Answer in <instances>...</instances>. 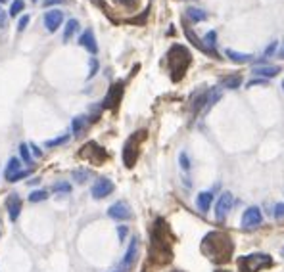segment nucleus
Returning a JSON list of instances; mask_svg holds the SVG:
<instances>
[{"label":"nucleus","mask_w":284,"mask_h":272,"mask_svg":"<svg viewBox=\"0 0 284 272\" xmlns=\"http://www.w3.org/2000/svg\"><path fill=\"white\" fill-rule=\"evenodd\" d=\"M233 239L225 232H209L202 241V251L213 263H226L233 255Z\"/></svg>","instance_id":"f257e3e1"},{"label":"nucleus","mask_w":284,"mask_h":272,"mask_svg":"<svg viewBox=\"0 0 284 272\" xmlns=\"http://www.w3.org/2000/svg\"><path fill=\"white\" fill-rule=\"evenodd\" d=\"M192 56H190V50L183 46V44H173L167 52V64L169 71H171V79L173 81H181L186 73V69L190 67Z\"/></svg>","instance_id":"f03ea898"},{"label":"nucleus","mask_w":284,"mask_h":272,"mask_svg":"<svg viewBox=\"0 0 284 272\" xmlns=\"http://www.w3.org/2000/svg\"><path fill=\"white\" fill-rule=\"evenodd\" d=\"M273 259L267 253H250L238 259V266L242 272H259L265 266H271Z\"/></svg>","instance_id":"7ed1b4c3"},{"label":"nucleus","mask_w":284,"mask_h":272,"mask_svg":"<svg viewBox=\"0 0 284 272\" xmlns=\"http://www.w3.org/2000/svg\"><path fill=\"white\" fill-rule=\"evenodd\" d=\"M146 138V131H138L134 132L133 136H129L125 142V146H123V163L127 167H133L136 163V159H138V152H140V142Z\"/></svg>","instance_id":"20e7f679"},{"label":"nucleus","mask_w":284,"mask_h":272,"mask_svg":"<svg viewBox=\"0 0 284 272\" xmlns=\"http://www.w3.org/2000/svg\"><path fill=\"white\" fill-rule=\"evenodd\" d=\"M81 157H84V159L92 161L94 165H102V163L106 161L108 154H106V149L100 148L96 142H89V144H87V146L81 149Z\"/></svg>","instance_id":"39448f33"},{"label":"nucleus","mask_w":284,"mask_h":272,"mask_svg":"<svg viewBox=\"0 0 284 272\" xmlns=\"http://www.w3.org/2000/svg\"><path fill=\"white\" fill-rule=\"evenodd\" d=\"M233 203H234V198H233V194H231V192L221 194V198L217 199V205H215V219H217L219 223H221V221H225L226 215L231 213Z\"/></svg>","instance_id":"423d86ee"},{"label":"nucleus","mask_w":284,"mask_h":272,"mask_svg":"<svg viewBox=\"0 0 284 272\" xmlns=\"http://www.w3.org/2000/svg\"><path fill=\"white\" fill-rule=\"evenodd\" d=\"M111 192H113V182L109 180V178H98V180L92 184V190H91V194L94 199L108 198Z\"/></svg>","instance_id":"0eeeda50"},{"label":"nucleus","mask_w":284,"mask_h":272,"mask_svg":"<svg viewBox=\"0 0 284 272\" xmlns=\"http://www.w3.org/2000/svg\"><path fill=\"white\" fill-rule=\"evenodd\" d=\"M263 221V215L259 211V207H248L242 215V226L244 228H258Z\"/></svg>","instance_id":"6e6552de"},{"label":"nucleus","mask_w":284,"mask_h":272,"mask_svg":"<svg viewBox=\"0 0 284 272\" xmlns=\"http://www.w3.org/2000/svg\"><path fill=\"white\" fill-rule=\"evenodd\" d=\"M62 21H64V12H62V10L54 8L44 14V27H46L50 33L58 31V27L62 25Z\"/></svg>","instance_id":"1a4fd4ad"},{"label":"nucleus","mask_w":284,"mask_h":272,"mask_svg":"<svg viewBox=\"0 0 284 272\" xmlns=\"http://www.w3.org/2000/svg\"><path fill=\"white\" fill-rule=\"evenodd\" d=\"M108 217L116 219V221H127V219H131V209L125 201H117L108 209Z\"/></svg>","instance_id":"9d476101"},{"label":"nucleus","mask_w":284,"mask_h":272,"mask_svg":"<svg viewBox=\"0 0 284 272\" xmlns=\"http://www.w3.org/2000/svg\"><path fill=\"white\" fill-rule=\"evenodd\" d=\"M121 96H123V84L116 83L113 86H111V88H109L108 94H106V98H104V104H102V107H117V104H119Z\"/></svg>","instance_id":"9b49d317"},{"label":"nucleus","mask_w":284,"mask_h":272,"mask_svg":"<svg viewBox=\"0 0 284 272\" xmlns=\"http://www.w3.org/2000/svg\"><path fill=\"white\" fill-rule=\"evenodd\" d=\"M6 209H8V215L12 221H17V217L21 213V198L17 194H12L6 199Z\"/></svg>","instance_id":"f8f14e48"},{"label":"nucleus","mask_w":284,"mask_h":272,"mask_svg":"<svg viewBox=\"0 0 284 272\" xmlns=\"http://www.w3.org/2000/svg\"><path fill=\"white\" fill-rule=\"evenodd\" d=\"M79 44L89 50L92 56L98 52V44H96V41H94V33H92V29H87V31L79 37Z\"/></svg>","instance_id":"ddd939ff"},{"label":"nucleus","mask_w":284,"mask_h":272,"mask_svg":"<svg viewBox=\"0 0 284 272\" xmlns=\"http://www.w3.org/2000/svg\"><path fill=\"white\" fill-rule=\"evenodd\" d=\"M136 255H138V238H133V239H131V246H129V249H127L125 259H123V263H121L123 270H127V268H129V266L134 263Z\"/></svg>","instance_id":"4468645a"},{"label":"nucleus","mask_w":284,"mask_h":272,"mask_svg":"<svg viewBox=\"0 0 284 272\" xmlns=\"http://www.w3.org/2000/svg\"><path fill=\"white\" fill-rule=\"evenodd\" d=\"M211 201H213V194L211 192H200L198 198H196V205H198L200 211L206 213L209 207H211Z\"/></svg>","instance_id":"2eb2a0df"},{"label":"nucleus","mask_w":284,"mask_h":272,"mask_svg":"<svg viewBox=\"0 0 284 272\" xmlns=\"http://www.w3.org/2000/svg\"><path fill=\"white\" fill-rule=\"evenodd\" d=\"M215 44H217V33H215V31H209V33L204 37V46H206V50H208V54H211V56L217 58Z\"/></svg>","instance_id":"dca6fc26"},{"label":"nucleus","mask_w":284,"mask_h":272,"mask_svg":"<svg viewBox=\"0 0 284 272\" xmlns=\"http://www.w3.org/2000/svg\"><path fill=\"white\" fill-rule=\"evenodd\" d=\"M225 54L231 59H233L234 64H248V62H251V59H253V56H251V54H242V52H236V50H231V48L226 50Z\"/></svg>","instance_id":"f3484780"},{"label":"nucleus","mask_w":284,"mask_h":272,"mask_svg":"<svg viewBox=\"0 0 284 272\" xmlns=\"http://www.w3.org/2000/svg\"><path fill=\"white\" fill-rule=\"evenodd\" d=\"M280 73V67L278 66H269V67H253V75H259V77H276Z\"/></svg>","instance_id":"a211bd4d"},{"label":"nucleus","mask_w":284,"mask_h":272,"mask_svg":"<svg viewBox=\"0 0 284 272\" xmlns=\"http://www.w3.org/2000/svg\"><path fill=\"white\" fill-rule=\"evenodd\" d=\"M184 35L188 37V41L192 42V44H194V46H196V48H200L202 52H206V54H208V50H206V46H204V42H202L200 39L196 37V33H194V31H192V29H190V27H188V25H184Z\"/></svg>","instance_id":"6ab92c4d"},{"label":"nucleus","mask_w":284,"mask_h":272,"mask_svg":"<svg viewBox=\"0 0 284 272\" xmlns=\"http://www.w3.org/2000/svg\"><path fill=\"white\" fill-rule=\"evenodd\" d=\"M21 171V163H19V159H16V157H12L8 161V167H6V180H10L12 176L16 173H19Z\"/></svg>","instance_id":"aec40b11"},{"label":"nucleus","mask_w":284,"mask_h":272,"mask_svg":"<svg viewBox=\"0 0 284 272\" xmlns=\"http://www.w3.org/2000/svg\"><path fill=\"white\" fill-rule=\"evenodd\" d=\"M79 29V21L77 19H69L66 23V29H64V41H71V37L75 35V31Z\"/></svg>","instance_id":"412c9836"},{"label":"nucleus","mask_w":284,"mask_h":272,"mask_svg":"<svg viewBox=\"0 0 284 272\" xmlns=\"http://www.w3.org/2000/svg\"><path fill=\"white\" fill-rule=\"evenodd\" d=\"M240 83H242V77H240V75H231V77H225V79L221 81V84H223L225 88H238Z\"/></svg>","instance_id":"4be33fe9"},{"label":"nucleus","mask_w":284,"mask_h":272,"mask_svg":"<svg viewBox=\"0 0 284 272\" xmlns=\"http://www.w3.org/2000/svg\"><path fill=\"white\" fill-rule=\"evenodd\" d=\"M186 16L190 17L192 21H204V19L208 17V14H206L204 10H200V8H188V10H186Z\"/></svg>","instance_id":"5701e85b"},{"label":"nucleus","mask_w":284,"mask_h":272,"mask_svg":"<svg viewBox=\"0 0 284 272\" xmlns=\"http://www.w3.org/2000/svg\"><path fill=\"white\" fill-rule=\"evenodd\" d=\"M46 198H48L46 190H35L33 194H29V201H31V203H39V201H44Z\"/></svg>","instance_id":"b1692460"},{"label":"nucleus","mask_w":284,"mask_h":272,"mask_svg":"<svg viewBox=\"0 0 284 272\" xmlns=\"http://www.w3.org/2000/svg\"><path fill=\"white\" fill-rule=\"evenodd\" d=\"M23 12V0H14L12 2V8H10V16H19Z\"/></svg>","instance_id":"393cba45"},{"label":"nucleus","mask_w":284,"mask_h":272,"mask_svg":"<svg viewBox=\"0 0 284 272\" xmlns=\"http://www.w3.org/2000/svg\"><path fill=\"white\" fill-rule=\"evenodd\" d=\"M84 123H87V119H84L83 115L75 117V119H73V132H75V134H81V131L84 129Z\"/></svg>","instance_id":"a878e982"},{"label":"nucleus","mask_w":284,"mask_h":272,"mask_svg":"<svg viewBox=\"0 0 284 272\" xmlns=\"http://www.w3.org/2000/svg\"><path fill=\"white\" fill-rule=\"evenodd\" d=\"M69 140V136H60V138H54V140H48L46 142V148H54V146H60V144H66Z\"/></svg>","instance_id":"bb28decb"},{"label":"nucleus","mask_w":284,"mask_h":272,"mask_svg":"<svg viewBox=\"0 0 284 272\" xmlns=\"http://www.w3.org/2000/svg\"><path fill=\"white\" fill-rule=\"evenodd\" d=\"M54 192H71V186L67 184V182H56L54 186H52Z\"/></svg>","instance_id":"cd10ccee"},{"label":"nucleus","mask_w":284,"mask_h":272,"mask_svg":"<svg viewBox=\"0 0 284 272\" xmlns=\"http://www.w3.org/2000/svg\"><path fill=\"white\" fill-rule=\"evenodd\" d=\"M275 219L278 223H284V203H278L275 207Z\"/></svg>","instance_id":"c85d7f7f"},{"label":"nucleus","mask_w":284,"mask_h":272,"mask_svg":"<svg viewBox=\"0 0 284 272\" xmlns=\"http://www.w3.org/2000/svg\"><path fill=\"white\" fill-rule=\"evenodd\" d=\"M113 2L119 4V6H123V8H134L138 0H113Z\"/></svg>","instance_id":"c756f323"},{"label":"nucleus","mask_w":284,"mask_h":272,"mask_svg":"<svg viewBox=\"0 0 284 272\" xmlns=\"http://www.w3.org/2000/svg\"><path fill=\"white\" fill-rule=\"evenodd\" d=\"M19 152H21L23 161H25V163H31V154H29V148H27L25 144H21V146H19Z\"/></svg>","instance_id":"7c9ffc66"},{"label":"nucleus","mask_w":284,"mask_h":272,"mask_svg":"<svg viewBox=\"0 0 284 272\" xmlns=\"http://www.w3.org/2000/svg\"><path fill=\"white\" fill-rule=\"evenodd\" d=\"M8 25V14L2 10V6H0V29H4Z\"/></svg>","instance_id":"2f4dec72"},{"label":"nucleus","mask_w":284,"mask_h":272,"mask_svg":"<svg viewBox=\"0 0 284 272\" xmlns=\"http://www.w3.org/2000/svg\"><path fill=\"white\" fill-rule=\"evenodd\" d=\"M91 73H89V77H92V75H96V71H98V59L96 58H91Z\"/></svg>","instance_id":"473e14b6"},{"label":"nucleus","mask_w":284,"mask_h":272,"mask_svg":"<svg viewBox=\"0 0 284 272\" xmlns=\"http://www.w3.org/2000/svg\"><path fill=\"white\" fill-rule=\"evenodd\" d=\"M89 176V171H75V180L77 182H84Z\"/></svg>","instance_id":"72a5a7b5"},{"label":"nucleus","mask_w":284,"mask_h":272,"mask_svg":"<svg viewBox=\"0 0 284 272\" xmlns=\"http://www.w3.org/2000/svg\"><path fill=\"white\" fill-rule=\"evenodd\" d=\"M27 174H29V171H19V173H16L12 178H10L8 182H16V180H21V178H25Z\"/></svg>","instance_id":"f704fd0d"},{"label":"nucleus","mask_w":284,"mask_h":272,"mask_svg":"<svg viewBox=\"0 0 284 272\" xmlns=\"http://www.w3.org/2000/svg\"><path fill=\"white\" fill-rule=\"evenodd\" d=\"M67 2H69V0H44L42 4H44V8H46V6L50 8V6H54V4H67Z\"/></svg>","instance_id":"c9c22d12"},{"label":"nucleus","mask_w":284,"mask_h":272,"mask_svg":"<svg viewBox=\"0 0 284 272\" xmlns=\"http://www.w3.org/2000/svg\"><path fill=\"white\" fill-rule=\"evenodd\" d=\"M27 23H29V16H23L21 19H19V23H17V29L23 31V29L27 27Z\"/></svg>","instance_id":"e433bc0d"},{"label":"nucleus","mask_w":284,"mask_h":272,"mask_svg":"<svg viewBox=\"0 0 284 272\" xmlns=\"http://www.w3.org/2000/svg\"><path fill=\"white\" fill-rule=\"evenodd\" d=\"M181 167H183V169H190V163H188V156H186V154H181Z\"/></svg>","instance_id":"4c0bfd02"},{"label":"nucleus","mask_w":284,"mask_h":272,"mask_svg":"<svg viewBox=\"0 0 284 272\" xmlns=\"http://www.w3.org/2000/svg\"><path fill=\"white\" fill-rule=\"evenodd\" d=\"M275 48H276V41L271 44V46H267L265 48V56H273V52H275Z\"/></svg>","instance_id":"58836bf2"},{"label":"nucleus","mask_w":284,"mask_h":272,"mask_svg":"<svg viewBox=\"0 0 284 272\" xmlns=\"http://www.w3.org/2000/svg\"><path fill=\"white\" fill-rule=\"evenodd\" d=\"M117 232H119V236H121V239H123V238H125V234H127V228H125V226H119V230H117Z\"/></svg>","instance_id":"ea45409f"},{"label":"nucleus","mask_w":284,"mask_h":272,"mask_svg":"<svg viewBox=\"0 0 284 272\" xmlns=\"http://www.w3.org/2000/svg\"><path fill=\"white\" fill-rule=\"evenodd\" d=\"M278 56H280V58H284V42L280 44V50H278Z\"/></svg>","instance_id":"a19ab883"},{"label":"nucleus","mask_w":284,"mask_h":272,"mask_svg":"<svg viewBox=\"0 0 284 272\" xmlns=\"http://www.w3.org/2000/svg\"><path fill=\"white\" fill-rule=\"evenodd\" d=\"M215 272H231V270H215Z\"/></svg>","instance_id":"79ce46f5"},{"label":"nucleus","mask_w":284,"mask_h":272,"mask_svg":"<svg viewBox=\"0 0 284 272\" xmlns=\"http://www.w3.org/2000/svg\"><path fill=\"white\" fill-rule=\"evenodd\" d=\"M4 2H6V0H0V4H4Z\"/></svg>","instance_id":"37998d69"},{"label":"nucleus","mask_w":284,"mask_h":272,"mask_svg":"<svg viewBox=\"0 0 284 272\" xmlns=\"http://www.w3.org/2000/svg\"><path fill=\"white\" fill-rule=\"evenodd\" d=\"M282 90H284V81H282Z\"/></svg>","instance_id":"c03bdc74"}]
</instances>
